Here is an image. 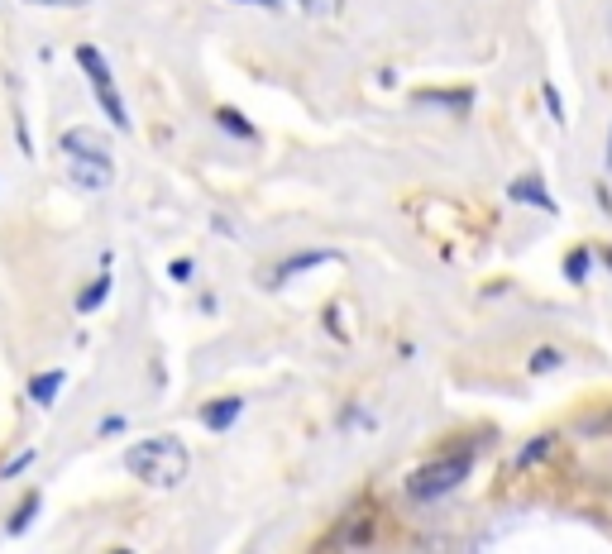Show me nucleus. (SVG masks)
<instances>
[{"mask_svg": "<svg viewBox=\"0 0 612 554\" xmlns=\"http://www.w3.org/2000/svg\"><path fill=\"white\" fill-rule=\"evenodd\" d=\"M120 464L144 488H182L187 473H192V454L177 435H153V440H139V445L125 449Z\"/></svg>", "mask_w": 612, "mask_h": 554, "instance_id": "nucleus-1", "label": "nucleus"}, {"mask_svg": "<svg viewBox=\"0 0 612 554\" xmlns=\"http://www.w3.org/2000/svg\"><path fill=\"white\" fill-rule=\"evenodd\" d=\"M63 153H67V182H72V187H82V192H106L110 182H115L110 153L91 139L87 129H67Z\"/></svg>", "mask_w": 612, "mask_h": 554, "instance_id": "nucleus-2", "label": "nucleus"}, {"mask_svg": "<svg viewBox=\"0 0 612 554\" xmlns=\"http://www.w3.org/2000/svg\"><path fill=\"white\" fill-rule=\"evenodd\" d=\"M77 67L87 72L91 82V96H96V106L106 110V120L115 129H130V110H125V101H120V91H115V77H110L106 58H101V48H91V43H77Z\"/></svg>", "mask_w": 612, "mask_h": 554, "instance_id": "nucleus-3", "label": "nucleus"}, {"mask_svg": "<svg viewBox=\"0 0 612 554\" xmlns=\"http://www.w3.org/2000/svg\"><path fill=\"white\" fill-rule=\"evenodd\" d=\"M469 478V454H450V459H431L407 478V497L412 502H436L445 492H455Z\"/></svg>", "mask_w": 612, "mask_h": 554, "instance_id": "nucleus-4", "label": "nucleus"}, {"mask_svg": "<svg viewBox=\"0 0 612 554\" xmlns=\"http://www.w3.org/2000/svg\"><path fill=\"white\" fill-rule=\"evenodd\" d=\"M240 411H244V397H216V402L201 406L197 416H201V426L211 430V435H225V430L240 421Z\"/></svg>", "mask_w": 612, "mask_h": 554, "instance_id": "nucleus-5", "label": "nucleus"}, {"mask_svg": "<svg viewBox=\"0 0 612 554\" xmlns=\"http://www.w3.org/2000/svg\"><path fill=\"white\" fill-rule=\"evenodd\" d=\"M507 196L512 201H522V206H536V211H546V215H555V196L546 192V182L531 172V177H517L512 187H507Z\"/></svg>", "mask_w": 612, "mask_h": 554, "instance_id": "nucleus-6", "label": "nucleus"}, {"mask_svg": "<svg viewBox=\"0 0 612 554\" xmlns=\"http://www.w3.org/2000/svg\"><path fill=\"white\" fill-rule=\"evenodd\" d=\"M321 263H335V254H326V249H311V254H292L283 258L278 268H273V277H263L268 287H283L292 273H311V268H321Z\"/></svg>", "mask_w": 612, "mask_h": 554, "instance_id": "nucleus-7", "label": "nucleus"}, {"mask_svg": "<svg viewBox=\"0 0 612 554\" xmlns=\"http://www.w3.org/2000/svg\"><path fill=\"white\" fill-rule=\"evenodd\" d=\"M110 287H115V277L101 268V273L87 282V292L77 297V316H91V311H101V306H106V297H110Z\"/></svg>", "mask_w": 612, "mask_h": 554, "instance_id": "nucleus-8", "label": "nucleus"}, {"mask_svg": "<svg viewBox=\"0 0 612 554\" xmlns=\"http://www.w3.org/2000/svg\"><path fill=\"white\" fill-rule=\"evenodd\" d=\"M67 383V373L63 368H48V373H39L34 383H29V402L34 406H53L58 402V387Z\"/></svg>", "mask_w": 612, "mask_h": 554, "instance_id": "nucleus-9", "label": "nucleus"}, {"mask_svg": "<svg viewBox=\"0 0 612 554\" xmlns=\"http://www.w3.org/2000/svg\"><path fill=\"white\" fill-rule=\"evenodd\" d=\"M555 454V430H546V435H536V440H526L522 449H517V464L512 469H536L541 459H550Z\"/></svg>", "mask_w": 612, "mask_h": 554, "instance_id": "nucleus-10", "label": "nucleus"}, {"mask_svg": "<svg viewBox=\"0 0 612 554\" xmlns=\"http://www.w3.org/2000/svg\"><path fill=\"white\" fill-rule=\"evenodd\" d=\"M560 363H565V349H555V344H541V349L526 359V368H531L536 378H546V373H555Z\"/></svg>", "mask_w": 612, "mask_h": 554, "instance_id": "nucleus-11", "label": "nucleus"}, {"mask_svg": "<svg viewBox=\"0 0 612 554\" xmlns=\"http://www.w3.org/2000/svg\"><path fill=\"white\" fill-rule=\"evenodd\" d=\"M216 120H220V129H225V134H235V139H259V129L249 125V120H244L240 110L220 106V110H216Z\"/></svg>", "mask_w": 612, "mask_h": 554, "instance_id": "nucleus-12", "label": "nucleus"}, {"mask_svg": "<svg viewBox=\"0 0 612 554\" xmlns=\"http://www.w3.org/2000/svg\"><path fill=\"white\" fill-rule=\"evenodd\" d=\"M39 507H44V502H39V492H29V497L20 502V512L10 516V535H24V531H29V521L39 516Z\"/></svg>", "mask_w": 612, "mask_h": 554, "instance_id": "nucleus-13", "label": "nucleus"}, {"mask_svg": "<svg viewBox=\"0 0 612 554\" xmlns=\"http://www.w3.org/2000/svg\"><path fill=\"white\" fill-rule=\"evenodd\" d=\"M589 263H593L589 249H569L565 254V277L569 282H589Z\"/></svg>", "mask_w": 612, "mask_h": 554, "instance_id": "nucleus-14", "label": "nucleus"}, {"mask_svg": "<svg viewBox=\"0 0 612 554\" xmlns=\"http://www.w3.org/2000/svg\"><path fill=\"white\" fill-rule=\"evenodd\" d=\"M34 459H39V454H34V449H20V454H15V459H10V464H5V469H0V478H20V473L29 469V464H34Z\"/></svg>", "mask_w": 612, "mask_h": 554, "instance_id": "nucleus-15", "label": "nucleus"}, {"mask_svg": "<svg viewBox=\"0 0 612 554\" xmlns=\"http://www.w3.org/2000/svg\"><path fill=\"white\" fill-rule=\"evenodd\" d=\"M306 15H316V20H326V15H335L340 10V0H297Z\"/></svg>", "mask_w": 612, "mask_h": 554, "instance_id": "nucleus-16", "label": "nucleus"}, {"mask_svg": "<svg viewBox=\"0 0 612 554\" xmlns=\"http://www.w3.org/2000/svg\"><path fill=\"white\" fill-rule=\"evenodd\" d=\"M24 5H39V10H77V5H91V0H24Z\"/></svg>", "mask_w": 612, "mask_h": 554, "instance_id": "nucleus-17", "label": "nucleus"}, {"mask_svg": "<svg viewBox=\"0 0 612 554\" xmlns=\"http://www.w3.org/2000/svg\"><path fill=\"white\" fill-rule=\"evenodd\" d=\"M546 106H550V115H555V125L565 120V106H560V91L555 86H546Z\"/></svg>", "mask_w": 612, "mask_h": 554, "instance_id": "nucleus-18", "label": "nucleus"}, {"mask_svg": "<svg viewBox=\"0 0 612 554\" xmlns=\"http://www.w3.org/2000/svg\"><path fill=\"white\" fill-rule=\"evenodd\" d=\"M168 273H173V282H187V277H192V263H187V258H173Z\"/></svg>", "mask_w": 612, "mask_h": 554, "instance_id": "nucleus-19", "label": "nucleus"}, {"mask_svg": "<svg viewBox=\"0 0 612 554\" xmlns=\"http://www.w3.org/2000/svg\"><path fill=\"white\" fill-rule=\"evenodd\" d=\"M120 430H125V416H106L101 421V435H120Z\"/></svg>", "mask_w": 612, "mask_h": 554, "instance_id": "nucleus-20", "label": "nucleus"}, {"mask_svg": "<svg viewBox=\"0 0 612 554\" xmlns=\"http://www.w3.org/2000/svg\"><path fill=\"white\" fill-rule=\"evenodd\" d=\"M235 5H259V10H283V0H235Z\"/></svg>", "mask_w": 612, "mask_h": 554, "instance_id": "nucleus-21", "label": "nucleus"}, {"mask_svg": "<svg viewBox=\"0 0 612 554\" xmlns=\"http://www.w3.org/2000/svg\"><path fill=\"white\" fill-rule=\"evenodd\" d=\"M608 172H612V134H608Z\"/></svg>", "mask_w": 612, "mask_h": 554, "instance_id": "nucleus-22", "label": "nucleus"}, {"mask_svg": "<svg viewBox=\"0 0 612 554\" xmlns=\"http://www.w3.org/2000/svg\"><path fill=\"white\" fill-rule=\"evenodd\" d=\"M110 554H125V550H110Z\"/></svg>", "mask_w": 612, "mask_h": 554, "instance_id": "nucleus-23", "label": "nucleus"}]
</instances>
